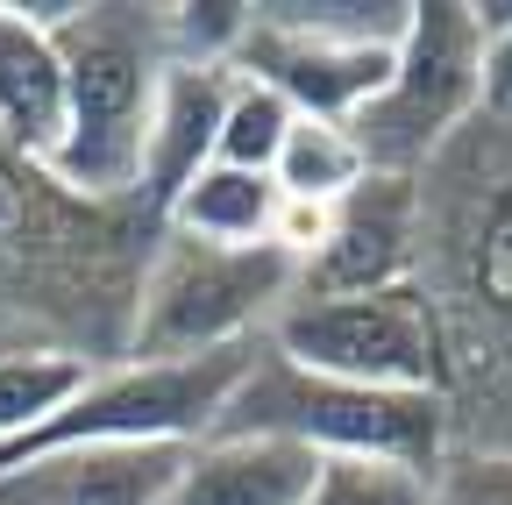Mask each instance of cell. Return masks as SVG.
I'll list each match as a JSON object with an SVG mask.
<instances>
[{
    "label": "cell",
    "instance_id": "cell-1",
    "mask_svg": "<svg viewBox=\"0 0 512 505\" xmlns=\"http://www.w3.org/2000/svg\"><path fill=\"white\" fill-rule=\"evenodd\" d=\"M143 200H79L0 136V356H72L86 370L128 363L136 292L157 242Z\"/></svg>",
    "mask_w": 512,
    "mask_h": 505
},
{
    "label": "cell",
    "instance_id": "cell-2",
    "mask_svg": "<svg viewBox=\"0 0 512 505\" xmlns=\"http://www.w3.org/2000/svg\"><path fill=\"white\" fill-rule=\"evenodd\" d=\"M64 50V143L50 157V178L79 200L121 207L143 193V143L150 107L171 65L164 8H128V0H64L50 22Z\"/></svg>",
    "mask_w": 512,
    "mask_h": 505
},
{
    "label": "cell",
    "instance_id": "cell-3",
    "mask_svg": "<svg viewBox=\"0 0 512 505\" xmlns=\"http://www.w3.org/2000/svg\"><path fill=\"white\" fill-rule=\"evenodd\" d=\"M299 299V257L285 242H200L157 228L128 363H192L242 342H264L271 321Z\"/></svg>",
    "mask_w": 512,
    "mask_h": 505
},
{
    "label": "cell",
    "instance_id": "cell-4",
    "mask_svg": "<svg viewBox=\"0 0 512 505\" xmlns=\"http://www.w3.org/2000/svg\"><path fill=\"white\" fill-rule=\"evenodd\" d=\"M214 434H264V441H292L306 456H377V463H406L434 477L448 463V399L313 377L292 356H278L264 335Z\"/></svg>",
    "mask_w": 512,
    "mask_h": 505
},
{
    "label": "cell",
    "instance_id": "cell-5",
    "mask_svg": "<svg viewBox=\"0 0 512 505\" xmlns=\"http://www.w3.org/2000/svg\"><path fill=\"white\" fill-rule=\"evenodd\" d=\"M413 8L399 0H278V8H249V36L235 50V72L271 86L292 114L313 121H349L392 86L399 43H406Z\"/></svg>",
    "mask_w": 512,
    "mask_h": 505
},
{
    "label": "cell",
    "instance_id": "cell-6",
    "mask_svg": "<svg viewBox=\"0 0 512 505\" xmlns=\"http://www.w3.org/2000/svg\"><path fill=\"white\" fill-rule=\"evenodd\" d=\"M484 57H491V36L477 22V8L420 0L406 22V43H399L392 86L349 121L363 164L384 178H427V164L448 150V136L484 107Z\"/></svg>",
    "mask_w": 512,
    "mask_h": 505
},
{
    "label": "cell",
    "instance_id": "cell-7",
    "mask_svg": "<svg viewBox=\"0 0 512 505\" xmlns=\"http://www.w3.org/2000/svg\"><path fill=\"white\" fill-rule=\"evenodd\" d=\"M271 349L313 377L448 399V328L427 278L384 292H342V299H292L271 321Z\"/></svg>",
    "mask_w": 512,
    "mask_h": 505
},
{
    "label": "cell",
    "instance_id": "cell-8",
    "mask_svg": "<svg viewBox=\"0 0 512 505\" xmlns=\"http://www.w3.org/2000/svg\"><path fill=\"white\" fill-rule=\"evenodd\" d=\"M420 249H427L420 178L370 171L356 193H342L328 214H320V235L299 257V299H342V292L413 285Z\"/></svg>",
    "mask_w": 512,
    "mask_h": 505
},
{
    "label": "cell",
    "instance_id": "cell-9",
    "mask_svg": "<svg viewBox=\"0 0 512 505\" xmlns=\"http://www.w3.org/2000/svg\"><path fill=\"white\" fill-rule=\"evenodd\" d=\"M235 79H242L235 65H178V57L164 65V86L150 107V143H143V193H136L157 221L221 157V121H228Z\"/></svg>",
    "mask_w": 512,
    "mask_h": 505
},
{
    "label": "cell",
    "instance_id": "cell-10",
    "mask_svg": "<svg viewBox=\"0 0 512 505\" xmlns=\"http://www.w3.org/2000/svg\"><path fill=\"white\" fill-rule=\"evenodd\" d=\"M185 449L171 441H93L57 449L0 477V505H157L178 477Z\"/></svg>",
    "mask_w": 512,
    "mask_h": 505
},
{
    "label": "cell",
    "instance_id": "cell-11",
    "mask_svg": "<svg viewBox=\"0 0 512 505\" xmlns=\"http://www.w3.org/2000/svg\"><path fill=\"white\" fill-rule=\"evenodd\" d=\"M320 456L264 434H207L192 441L171 491L157 505H306Z\"/></svg>",
    "mask_w": 512,
    "mask_h": 505
},
{
    "label": "cell",
    "instance_id": "cell-12",
    "mask_svg": "<svg viewBox=\"0 0 512 505\" xmlns=\"http://www.w3.org/2000/svg\"><path fill=\"white\" fill-rule=\"evenodd\" d=\"M0 136L36 164L64 143V50L22 0H0Z\"/></svg>",
    "mask_w": 512,
    "mask_h": 505
},
{
    "label": "cell",
    "instance_id": "cell-13",
    "mask_svg": "<svg viewBox=\"0 0 512 505\" xmlns=\"http://www.w3.org/2000/svg\"><path fill=\"white\" fill-rule=\"evenodd\" d=\"M441 313L456 306L477 335H498L512 349V178H498L491 193L463 214L456 242V299H434Z\"/></svg>",
    "mask_w": 512,
    "mask_h": 505
},
{
    "label": "cell",
    "instance_id": "cell-14",
    "mask_svg": "<svg viewBox=\"0 0 512 505\" xmlns=\"http://www.w3.org/2000/svg\"><path fill=\"white\" fill-rule=\"evenodd\" d=\"M164 228L200 235V242H278V228H285V193H278L264 171L207 164V171L171 200Z\"/></svg>",
    "mask_w": 512,
    "mask_h": 505
},
{
    "label": "cell",
    "instance_id": "cell-15",
    "mask_svg": "<svg viewBox=\"0 0 512 505\" xmlns=\"http://www.w3.org/2000/svg\"><path fill=\"white\" fill-rule=\"evenodd\" d=\"M363 178H370V164H363L356 136L342 121H313V114L292 121V136H285V150L271 164V185L285 193V207H306V214H328Z\"/></svg>",
    "mask_w": 512,
    "mask_h": 505
},
{
    "label": "cell",
    "instance_id": "cell-16",
    "mask_svg": "<svg viewBox=\"0 0 512 505\" xmlns=\"http://www.w3.org/2000/svg\"><path fill=\"white\" fill-rule=\"evenodd\" d=\"M86 377L93 370L72 356H0V449L22 441L36 420H50Z\"/></svg>",
    "mask_w": 512,
    "mask_h": 505
},
{
    "label": "cell",
    "instance_id": "cell-17",
    "mask_svg": "<svg viewBox=\"0 0 512 505\" xmlns=\"http://www.w3.org/2000/svg\"><path fill=\"white\" fill-rule=\"evenodd\" d=\"M306 505H434V477L377 456H320Z\"/></svg>",
    "mask_w": 512,
    "mask_h": 505
},
{
    "label": "cell",
    "instance_id": "cell-18",
    "mask_svg": "<svg viewBox=\"0 0 512 505\" xmlns=\"http://www.w3.org/2000/svg\"><path fill=\"white\" fill-rule=\"evenodd\" d=\"M292 107L271 93V86H256V79H235V100H228V121H221V157L214 164H235V171H264L278 164L285 136H292Z\"/></svg>",
    "mask_w": 512,
    "mask_h": 505
},
{
    "label": "cell",
    "instance_id": "cell-19",
    "mask_svg": "<svg viewBox=\"0 0 512 505\" xmlns=\"http://www.w3.org/2000/svg\"><path fill=\"white\" fill-rule=\"evenodd\" d=\"M434 505H512V456H470L434 470Z\"/></svg>",
    "mask_w": 512,
    "mask_h": 505
},
{
    "label": "cell",
    "instance_id": "cell-20",
    "mask_svg": "<svg viewBox=\"0 0 512 505\" xmlns=\"http://www.w3.org/2000/svg\"><path fill=\"white\" fill-rule=\"evenodd\" d=\"M484 107L512 114V29L491 36V57H484Z\"/></svg>",
    "mask_w": 512,
    "mask_h": 505
}]
</instances>
